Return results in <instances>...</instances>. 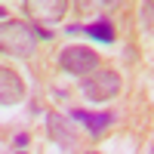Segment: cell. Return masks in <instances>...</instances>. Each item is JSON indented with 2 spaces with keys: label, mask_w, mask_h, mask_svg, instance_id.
<instances>
[{
  "label": "cell",
  "mask_w": 154,
  "mask_h": 154,
  "mask_svg": "<svg viewBox=\"0 0 154 154\" xmlns=\"http://www.w3.org/2000/svg\"><path fill=\"white\" fill-rule=\"evenodd\" d=\"M37 28H28V25H22V22H6L3 25V49L12 56H31V49L37 43Z\"/></svg>",
  "instance_id": "obj_1"
},
{
  "label": "cell",
  "mask_w": 154,
  "mask_h": 154,
  "mask_svg": "<svg viewBox=\"0 0 154 154\" xmlns=\"http://www.w3.org/2000/svg\"><path fill=\"white\" fill-rule=\"evenodd\" d=\"M59 65L71 74H89V71L99 68V56L86 46H68L59 53Z\"/></svg>",
  "instance_id": "obj_2"
},
{
  "label": "cell",
  "mask_w": 154,
  "mask_h": 154,
  "mask_svg": "<svg viewBox=\"0 0 154 154\" xmlns=\"http://www.w3.org/2000/svg\"><path fill=\"white\" fill-rule=\"evenodd\" d=\"M83 93L93 102H105V99L120 93V77L114 71H99V74H93V77L83 80Z\"/></svg>",
  "instance_id": "obj_3"
},
{
  "label": "cell",
  "mask_w": 154,
  "mask_h": 154,
  "mask_svg": "<svg viewBox=\"0 0 154 154\" xmlns=\"http://www.w3.org/2000/svg\"><path fill=\"white\" fill-rule=\"evenodd\" d=\"M71 117H74V120H80V123H86V126H89V136H93V139H99L102 133H105V126H108V123H114V117H117V114H114V111H102V114L74 111Z\"/></svg>",
  "instance_id": "obj_4"
},
{
  "label": "cell",
  "mask_w": 154,
  "mask_h": 154,
  "mask_svg": "<svg viewBox=\"0 0 154 154\" xmlns=\"http://www.w3.org/2000/svg\"><path fill=\"white\" fill-rule=\"evenodd\" d=\"M77 31H83L86 37H96V40H102V43H111V40H114V28H111V22H108V19L89 22V25H83V28L68 25V34H77Z\"/></svg>",
  "instance_id": "obj_5"
},
{
  "label": "cell",
  "mask_w": 154,
  "mask_h": 154,
  "mask_svg": "<svg viewBox=\"0 0 154 154\" xmlns=\"http://www.w3.org/2000/svg\"><path fill=\"white\" fill-rule=\"evenodd\" d=\"M0 77H3V96H0V99H3V105H12V102H19V99L25 96L22 80H19V77L12 74L9 68H3V71H0Z\"/></svg>",
  "instance_id": "obj_6"
},
{
  "label": "cell",
  "mask_w": 154,
  "mask_h": 154,
  "mask_svg": "<svg viewBox=\"0 0 154 154\" xmlns=\"http://www.w3.org/2000/svg\"><path fill=\"white\" fill-rule=\"evenodd\" d=\"M49 133H53V139L56 142H65V145H74V136H71V130H68V123L59 117V114H49Z\"/></svg>",
  "instance_id": "obj_7"
},
{
  "label": "cell",
  "mask_w": 154,
  "mask_h": 154,
  "mask_svg": "<svg viewBox=\"0 0 154 154\" xmlns=\"http://www.w3.org/2000/svg\"><path fill=\"white\" fill-rule=\"evenodd\" d=\"M151 154H154V148H151Z\"/></svg>",
  "instance_id": "obj_8"
}]
</instances>
